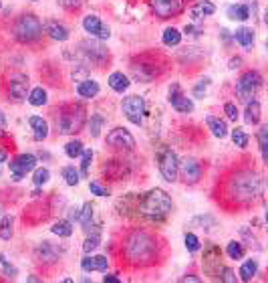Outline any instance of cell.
Here are the masks:
<instances>
[{
	"instance_id": "6da1fadb",
	"label": "cell",
	"mask_w": 268,
	"mask_h": 283,
	"mask_svg": "<svg viewBox=\"0 0 268 283\" xmlns=\"http://www.w3.org/2000/svg\"><path fill=\"white\" fill-rule=\"evenodd\" d=\"M262 178L260 174L248 168H240L232 172L224 184V199L232 204H248L262 194Z\"/></svg>"
},
{
	"instance_id": "7a4b0ae2",
	"label": "cell",
	"mask_w": 268,
	"mask_h": 283,
	"mask_svg": "<svg viewBox=\"0 0 268 283\" xmlns=\"http://www.w3.org/2000/svg\"><path fill=\"white\" fill-rule=\"evenodd\" d=\"M123 253H125L127 263L135 265V267H145V265H151L158 261L160 243H158V239L147 231H133L125 239Z\"/></svg>"
},
{
	"instance_id": "3957f363",
	"label": "cell",
	"mask_w": 268,
	"mask_h": 283,
	"mask_svg": "<svg viewBox=\"0 0 268 283\" xmlns=\"http://www.w3.org/2000/svg\"><path fill=\"white\" fill-rule=\"evenodd\" d=\"M139 212L147 219H166V216L171 212V199L169 194L162 188H153L149 190L145 197L139 201Z\"/></svg>"
},
{
	"instance_id": "277c9868",
	"label": "cell",
	"mask_w": 268,
	"mask_h": 283,
	"mask_svg": "<svg viewBox=\"0 0 268 283\" xmlns=\"http://www.w3.org/2000/svg\"><path fill=\"white\" fill-rule=\"evenodd\" d=\"M57 125L61 129V134H75L85 125V110L81 105H69L61 112Z\"/></svg>"
},
{
	"instance_id": "5b68a950",
	"label": "cell",
	"mask_w": 268,
	"mask_h": 283,
	"mask_svg": "<svg viewBox=\"0 0 268 283\" xmlns=\"http://www.w3.org/2000/svg\"><path fill=\"white\" fill-rule=\"evenodd\" d=\"M42 35V25L34 14H22L14 23V37L20 42H31L36 40Z\"/></svg>"
},
{
	"instance_id": "8992f818",
	"label": "cell",
	"mask_w": 268,
	"mask_h": 283,
	"mask_svg": "<svg viewBox=\"0 0 268 283\" xmlns=\"http://www.w3.org/2000/svg\"><path fill=\"white\" fill-rule=\"evenodd\" d=\"M260 85H262L260 73L258 71H246L238 79V83H236V95H238V99L244 101V103L252 101V97L260 89Z\"/></svg>"
},
{
	"instance_id": "52a82bcc",
	"label": "cell",
	"mask_w": 268,
	"mask_h": 283,
	"mask_svg": "<svg viewBox=\"0 0 268 283\" xmlns=\"http://www.w3.org/2000/svg\"><path fill=\"white\" fill-rule=\"evenodd\" d=\"M177 156H175V152L169 150V148H162L160 150V154H158V166H160V172H162V176L168 180V182H173L177 178Z\"/></svg>"
},
{
	"instance_id": "ba28073f",
	"label": "cell",
	"mask_w": 268,
	"mask_h": 283,
	"mask_svg": "<svg viewBox=\"0 0 268 283\" xmlns=\"http://www.w3.org/2000/svg\"><path fill=\"white\" fill-rule=\"evenodd\" d=\"M121 110H123L125 118H127L131 123L139 125L141 120H143V114H145V101H143V97H139V95H129V97L123 99Z\"/></svg>"
},
{
	"instance_id": "9c48e42d",
	"label": "cell",
	"mask_w": 268,
	"mask_h": 283,
	"mask_svg": "<svg viewBox=\"0 0 268 283\" xmlns=\"http://www.w3.org/2000/svg\"><path fill=\"white\" fill-rule=\"evenodd\" d=\"M8 166H10V172H12V178L16 182H20L22 178L27 176V172L36 168V158L33 154H20L14 160H10Z\"/></svg>"
},
{
	"instance_id": "30bf717a",
	"label": "cell",
	"mask_w": 268,
	"mask_h": 283,
	"mask_svg": "<svg viewBox=\"0 0 268 283\" xmlns=\"http://www.w3.org/2000/svg\"><path fill=\"white\" fill-rule=\"evenodd\" d=\"M151 6L160 18H171L184 10V0H151Z\"/></svg>"
},
{
	"instance_id": "8fae6325",
	"label": "cell",
	"mask_w": 268,
	"mask_h": 283,
	"mask_svg": "<svg viewBox=\"0 0 268 283\" xmlns=\"http://www.w3.org/2000/svg\"><path fill=\"white\" fill-rule=\"evenodd\" d=\"M107 144L113 146V148H119V150H133L135 140H133V136L125 127H115L113 132L107 134Z\"/></svg>"
},
{
	"instance_id": "7c38bea8",
	"label": "cell",
	"mask_w": 268,
	"mask_h": 283,
	"mask_svg": "<svg viewBox=\"0 0 268 283\" xmlns=\"http://www.w3.org/2000/svg\"><path fill=\"white\" fill-rule=\"evenodd\" d=\"M177 172H182L186 182L194 184L200 180V176H202V166H200V162L196 158H184L180 164H177Z\"/></svg>"
},
{
	"instance_id": "4fadbf2b",
	"label": "cell",
	"mask_w": 268,
	"mask_h": 283,
	"mask_svg": "<svg viewBox=\"0 0 268 283\" xmlns=\"http://www.w3.org/2000/svg\"><path fill=\"white\" fill-rule=\"evenodd\" d=\"M169 103L173 110H177L180 114H192L194 112V101L190 97H186L182 91H180V87L177 85H171V89H169Z\"/></svg>"
},
{
	"instance_id": "5bb4252c",
	"label": "cell",
	"mask_w": 268,
	"mask_h": 283,
	"mask_svg": "<svg viewBox=\"0 0 268 283\" xmlns=\"http://www.w3.org/2000/svg\"><path fill=\"white\" fill-rule=\"evenodd\" d=\"M8 91H10V95H12L14 99H25L27 93H29V77H27V75H20V73L10 75Z\"/></svg>"
},
{
	"instance_id": "9a60e30c",
	"label": "cell",
	"mask_w": 268,
	"mask_h": 283,
	"mask_svg": "<svg viewBox=\"0 0 268 283\" xmlns=\"http://www.w3.org/2000/svg\"><path fill=\"white\" fill-rule=\"evenodd\" d=\"M220 259H222L220 249H218L216 245L208 243V245H206V251H204V269H206L208 273L220 271V269H222V267H220Z\"/></svg>"
},
{
	"instance_id": "2e32d148",
	"label": "cell",
	"mask_w": 268,
	"mask_h": 283,
	"mask_svg": "<svg viewBox=\"0 0 268 283\" xmlns=\"http://www.w3.org/2000/svg\"><path fill=\"white\" fill-rule=\"evenodd\" d=\"M81 267H83V271H101V273H105L107 271V267H109V261H107V257H103V255H95V257H85L83 261H81Z\"/></svg>"
},
{
	"instance_id": "e0dca14e",
	"label": "cell",
	"mask_w": 268,
	"mask_h": 283,
	"mask_svg": "<svg viewBox=\"0 0 268 283\" xmlns=\"http://www.w3.org/2000/svg\"><path fill=\"white\" fill-rule=\"evenodd\" d=\"M44 33L55 40H67L69 39V29L63 27L61 23H57V20H49V23L44 25Z\"/></svg>"
},
{
	"instance_id": "ac0fdd59",
	"label": "cell",
	"mask_w": 268,
	"mask_h": 283,
	"mask_svg": "<svg viewBox=\"0 0 268 283\" xmlns=\"http://www.w3.org/2000/svg\"><path fill=\"white\" fill-rule=\"evenodd\" d=\"M131 67H133V75H135L139 81H143V83L151 81L155 75H158V69H155L151 63H143V65H131Z\"/></svg>"
},
{
	"instance_id": "d6986e66",
	"label": "cell",
	"mask_w": 268,
	"mask_h": 283,
	"mask_svg": "<svg viewBox=\"0 0 268 283\" xmlns=\"http://www.w3.org/2000/svg\"><path fill=\"white\" fill-rule=\"evenodd\" d=\"M107 83H109L111 89L117 91V93H123V91H127V89H129V79H127V75H123L121 71L111 73V75H109V79H107Z\"/></svg>"
},
{
	"instance_id": "ffe728a7",
	"label": "cell",
	"mask_w": 268,
	"mask_h": 283,
	"mask_svg": "<svg viewBox=\"0 0 268 283\" xmlns=\"http://www.w3.org/2000/svg\"><path fill=\"white\" fill-rule=\"evenodd\" d=\"M77 93L85 99H91L99 93V83L93 81V79H83L79 85H77Z\"/></svg>"
},
{
	"instance_id": "44dd1931",
	"label": "cell",
	"mask_w": 268,
	"mask_h": 283,
	"mask_svg": "<svg viewBox=\"0 0 268 283\" xmlns=\"http://www.w3.org/2000/svg\"><path fill=\"white\" fill-rule=\"evenodd\" d=\"M29 123H31V127L34 129V140H36V142H42L44 138L49 136V125H47V121H44L42 118L33 116V118L29 120Z\"/></svg>"
},
{
	"instance_id": "7402d4cb",
	"label": "cell",
	"mask_w": 268,
	"mask_h": 283,
	"mask_svg": "<svg viewBox=\"0 0 268 283\" xmlns=\"http://www.w3.org/2000/svg\"><path fill=\"white\" fill-rule=\"evenodd\" d=\"M83 29L89 33V35H93V37H101V31H103V23L99 20V16H95V14H89V16H85V20H83Z\"/></svg>"
},
{
	"instance_id": "603a6c76",
	"label": "cell",
	"mask_w": 268,
	"mask_h": 283,
	"mask_svg": "<svg viewBox=\"0 0 268 283\" xmlns=\"http://www.w3.org/2000/svg\"><path fill=\"white\" fill-rule=\"evenodd\" d=\"M206 123H208L210 132H212L216 138H226V136H228V127H226V121H222L220 118H214V116H210V118H206Z\"/></svg>"
},
{
	"instance_id": "cb8c5ba5",
	"label": "cell",
	"mask_w": 268,
	"mask_h": 283,
	"mask_svg": "<svg viewBox=\"0 0 268 283\" xmlns=\"http://www.w3.org/2000/svg\"><path fill=\"white\" fill-rule=\"evenodd\" d=\"M81 47H85V53L91 57V61H99V63H101V61L107 57V51L99 45V42H83Z\"/></svg>"
},
{
	"instance_id": "d4e9b609",
	"label": "cell",
	"mask_w": 268,
	"mask_h": 283,
	"mask_svg": "<svg viewBox=\"0 0 268 283\" xmlns=\"http://www.w3.org/2000/svg\"><path fill=\"white\" fill-rule=\"evenodd\" d=\"M192 16L194 18H204V16H210L216 12V6L212 2H208V0H204V2H198L196 6H192Z\"/></svg>"
},
{
	"instance_id": "484cf974",
	"label": "cell",
	"mask_w": 268,
	"mask_h": 283,
	"mask_svg": "<svg viewBox=\"0 0 268 283\" xmlns=\"http://www.w3.org/2000/svg\"><path fill=\"white\" fill-rule=\"evenodd\" d=\"M36 257H38V261H57V251L51 247V243L49 241H42L38 247H36Z\"/></svg>"
},
{
	"instance_id": "4316f807",
	"label": "cell",
	"mask_w": 268,
	"mask_h": 283,
	"mask_svg": "<svg viewBox=\"0 0 268 283\" xmlns=\"http://www.w3.org/2000/svg\"><path fill=\"white\" fill-rule=\"evenodd\" d=\"M234 39L240 42L242 47H252V42H254V31L248 29V27H242L234 33Z\"/></svg>"
},
{
	"instance_id": "83f0119b",
	"label": "cell",
	"mask_w": 268,
	"mask_h": 283,
	"mask_svg": "<svg viewBox=\"0 0 268 283\" xmlns=\"http://www.w3.org/2000/svg\"><path fill=\"white\" fill-rule=\"evenodd\" d=\"M244 120H246V123H258L260 121V103L258 101H248L246 103V116H244Z\"/></svg>"
},
{
	"instance_id": "f1b7e54d",
	"label": "cell",
	"mask_w": 268,
	"mask_h": 283,
	"mask_svg": "<svg viewBox=\"0 0 268 283\" xmlns=\"http://www.w3.org/2000/svg\"><path fill=\"white\" fill-rule=\"evenodd\" d=\"M228 16L232 20H246L250 18V8L246 4H232L228 6Z\"/></svg>"
},
{
	"instance_id": "f546056e",
	"label": "cell",
	"mask_w": 268,
	"mask_h": 283,
	"mask_svg": "<svg viewBox=\"0 0 268 283\" xmlns=\"http://www.w3.org/2000/svg\"><path fill=\"white\" fill-rule=\"evenodd\" d=\"M256 271H258V263H256L254 259H248L246 263L240 267V279L242 281H250L256 275Z\"/></svg>"
},
{
	"instance_id": "4dcf8cb0",
	"label": "cell",
	"mask_w": 268,
	"mask_h": 283,
	"mask_svg": "<svg viewBox=\"0 0 268 283\" xmlns=\"http://www.w3.org/2000/svg\"><path fill=\"white\" fill-rule=\"evenodd\" d=\"M164 45H168V47H175V45H180V40H182V33L177 31V29H166L164 31Z\"/></svg>"
},
{
	"instance_id": "1f68e13d",
	"label": "cell",
	"mask_w": 268,
	"mask_h": 283,
	"mask_svg": "<svg viewBox=\"0 0 268 283\" xmlns=\"http://www.w3.org/2000/svg\"><path fill=\"white\" fill-rule=\"evenodd\" d=\"M29 103L34 105V107H40L47 103V91L42 89V87H34V89L29 93Z\"/></svg>"
},
{
	"instance_id": "d6a6232c",
	"label": "cell",
	"mask_w": 268,
	"mask_h": 283,
	"mask_svg": "<svg viewBox=\"0 0 268 283\" xmlns=\"http://www.w3.org/2000/svg\"><path fill=\"white\" fill-rule=\"evenodd\" d=\"M63 178L69 186H77L81 180V174H79V170H75V166H67V168H63Z\"/></svg>"
},
{
	"instance_id": "836d02e7",
	"label": "cell",
	"mask_w": 268,
	"mask_h": 283,
	"mask_svg": "<svg viewBox=\"0 0 268 283\" xmlns=\"http://www.w3.org/2000/svg\"><path fill=\"white\" fill-rule=\"evenodd\" d=\"M53 235H59V237H71L73 235V227H71V221H59L51 227Z\"/></svg>"
},
{
	"instance_id": "e575fe53",
	"label": "cell",
	"mask_w": 268,
	"mask_h": 283,
	"mask_svg": "<svg viewBox=\"0 0 268 283\" xmlns=\"http://www.w3.org/2000/svg\"><path fill=\"white\" fill-rule=\"evenodd\" d=\"M12 223H14V219H12L10 214L2 216V221H0V239L8 241V239L12 237Z\"/></svg>"
},
{
	"instance_id": "d590c367",
	"label": "cell",
	"mask_w": 268,
	"mask_h": 283,
	"mask_svg": "<svg viewBox=\"0 0 268 283\" xmlns=\"http://www.w3.org/2000/svg\"><path fill=\"white\" fill-rule=\"evenodd\" d=\"M258 144H260V152H262V158L268 160V127L262 125L258 129Z\"/></svg>"
},
{
	"instance_id": "8d00e7d4",
	"label": "cell",
	"mask_w": 268,
	"mask_h": 283,
	"mask_svg": "<svg viewBox=\"0 0 268 283\" xmlns=\"http://www.w3.org/2000/svg\"><path fill=\"white\" fill-rule=\"evenodd\" d=\"M91 219H93V204L91 202H87L83 206V210H79V223L83 225V229L87 225H91Z\"/></svg>"
},
{
	"instance_id": "74e56055",
	"label": "cell",
	"mask_w": 268,
	"mask_h": 283,
	"mask_svg": "<svg viewBox=\"0 0 268 283\" xmlns=\"http://www.w3.org/2000/svg\"><path fill=\"white\" fill-rule=\"evenodd\" d=\"M65 152H67V156H69V158H77V156H81V152H83V142H79V140H71L69 144L65 146Z\"/></svg>"
},
{
	"instance_id": "f35d334b",
	"label": "cell",
	"mask_w": 268,
	"mask_h": 283,
	"mask_svg": "<svg viewBox=\"0 0 268 283\" xmlns=\"http://www.w3.org/2000/svg\"><path fill=\"white\" fill-rule=\"evenodd\" d=\"M81 156H83V162H81V176H87L89 174V166H91L93 162V150H83L81 152Z\"/></svg>"
},
{
	"instance_id": "ab89813d",
	"label": "cell",
	"mask_w": 268,
	"mask_h": 283,
	"mask_svg": "<svg viewBox=\"0 0 268 283\" xmlns=\"http://www.w3.org/2000/svg\"><path fill=\"white\" fill-rule=\"evenodd\" d=\"M226 253H228L230 259H242L244 257V247L238 241H230L228 247H226Z\"/></svg>"
},
{
	"instance_id": "60d3db41",
	"label": "cell",
	"mask_w": 268,
	"mask_h": 283,
	"mask_svg": "<svg viewBox=\"0 0 268 283\" xmlns=\"http://www.w3.org/2000/svg\"><path fill=\"white\" fill-rule=\"evenodd\" d=\"M184 243H186V249L188 251H192V253H196V251H200V239L194 235V233H186V237H184Z\"/></svg>"
},
{
	"instance_id": "b9f144b4",
	"label": "cell",
	"mask_w": 268,
	"mask_h": 283,
	"mask_svg": "<svg viewBox=\"0 0 268 283\" xmlns=\"http://www.w3.org/2000/svg\"><path fill=\"white\" fill-rule=\"evenodd\" d=\"M51 178V172L47 168H36L34 170V184L36 186H42V184H47Z\"/></svg>"
},
{
	"instance_id": "7bdbcfd3",
	"label": "cell",
	"mask_w": 268,
	"mask_h": 283,
	"mask_svg": "<svg viewBox=\"0 0 268 283\" xmlns=\"http://www.w3.org/2000/svg\"><path fill=\"white\" fill-rule=\"evenodd\" d=\"M232 142L238 146V148H246L248 146V136L242 132V129H234L232 132Z\"/></svg>"
},
{
	"instance_id": "ee69618b",
	"label": "cell",
	"mask_w": 268,
	"mask_h": 283,
	"mask_svg": "<svg viewBox=\"0 0 268 283\" xmlns=\"http://www.w3.org/2000/svg\"><path fill=\"white\" fill-rule=\"evenodd\" d=\"M99 247V235H91V237H87V241L83 243V251L85 253H91Z\"/></svg>"
},
{
	"instance_id": "f6af8a7d",
	"label": "cell",
	"mask_w": 268,
	"mask_h": 283,
	"mask_svg": "<svg viewBox=\"0 0 268 283\" xmlns=\"http://www.w3.org/2000/svg\"><path fill=\"white\" fill-rule=\"evenodd\" d=\"M208 87H210V79L206 77V79H202L196 87H194V95L196 97H204L206 95V91H208Z\"/></svg>"
},
{
	"instance_id": "bcb514c9",
	"label": "cell",
	"mask_w": 268,
	"mask_h": 283,
	"mask_svg": "<svg viewBox=\"0 0 268 283\" xmlns=\"http://www.w3.org/2000/svg\"><path fill=\"white\" fill-rule=\"evenodd\" d=\"M101 125H103V118L101 116H93L91 118V136L97 138L101 134Z\"/></svg>"
},
{
	"instance_id": "7dc6e473",
	"label": "cell",
	"mask_w": 268,
	"mask_h": 283,
	"mask_svg": "<svg viewBox=\"0 0 268 283\" xmlns=\"http://www.w3.org/2000/svg\"><path fill=\"white\" fill-rule=\"evenodd\" d=\"M89 190H91L93 194H97V197H107V188L105 186H101L99 182H91V184H89Z\"/></svg>"
},
{
	"instance_id": "c3c4849f",
	"label": "cell",
	"mask_w": 268,
	"mask_h": 283,
	"mask_svg": "<svg viewBox=\"0 0 268 283\" xmlns=\"http://www.w3.org/2000/svg\"><path fill=\"white\" fill-rule=\"evenodd\" d=\"M224 112H226L228 120H232V121L238 120V107H236L234 103H226V105H224Z\"/></svg>"
},
{
	"instance_id": "681fc988",
	"label": "cell",
	"mask_w": 268,
	"mask_h": 283,
	"mask_svg": "<svg viewBox=\"0 0 268 283\" xmlns=\"http://www.w3.org/2000/svg\"><path fill=\"white\" fill-rule=\"evenodd\" d=\"M220 271H222V275H220V279H222V281H228V283L236 281V275H234V271H232V269L224 267V269H220Z\"/></svg>"
},
{
	"instance_id": "f907efd6",
	"label": "cell",
	"mask_w": 268,
	"mask_h": 283,
	"mask_svg": "<svg viewBox=\"0 0 268 283\" xmlns=\"http://www.w3.org/2000/svg\"><path fill=\"white\" fill-rule=\"evenodd\" d=\"M16 273H18V271H16V267H12L10 263H6V265H4V275H8V277H14Z\"/></svg>"
},
{
	"instance_id": "816d5d0a",
	"label": "cell",
	"mask_w": 268,
	"mask_h": 283,
	"mask_svg": "<svg viewBox=\"0 0 268 283\" xmlns=\"http://www.w3.org/2000/svg\"><path fill=\"white\" fill-rule=\"evenodd\" d=\"M69 221H79V208H77V206L71 208V212H69Z\"/></svg>"
},
{
	"instance_id": "f5cc1de1",
	"label": "cell",
	"mask_w": 268,
	"mask_h": 283,
	"mask_svg": "<svg viewBox=\"0 0 268 283\" xmlns=\"http://www.w3.org/2000/svg\"><path fill=\"white\" fill-rule=\"evenodd\" d=\"M103 281H105V283H119V277H115V275H105Z\"/></svg>"
},
{
	"instance_id": "db71d44e",
	"label": "cell",
	"mask_w": 268,
	"mask_h": 283,
	"mask_svg": "<svg viewBox=\"0 0 268 283\" xmlns=\"http://www.w3.org/2000/svg\"><path fill=\"white\" fill-rule=\"evenodd\" d=\"M4 127H6V118L2 112H0V129H4Z\"/></svg>"
},
{
	"instance_id": "11a10c76",
	"label": "cell",
	"mask_w": 268,
	"mask_h": 283,
	"mask_svg": "<svg viewBox=\"0 0 268 283\" xmlns=\"http://www.w3.org/2000/svg\"><path fill=\"white\" fill-rule=\"evenodd\" d=\"M236 67H240V59H232L230 61V69H236Z\"/></svg>"
},
{
	"instance_id": "9f6ffc18",
	"label": "cell",
	"mask_w": 268,
	"mask_h": 283,
	"mask_svg": "<svg viewBox=\"0 0 268 283\" xmlns=\"http://www.w3.org/2000/svg\"><path fill=\"white\" fill-rule=\"evenodd\" d=\"M2 162H6V152L0 150V164H2Z\"/></svg>"
},
{
	"instance_id": "6f0895ef",
	"label": "cell",
	"mask_w": 268,
	"mask_h": 283,
	"mask_svg": "<svg viewBox=\"0 0 268 283\" xmlns=\"http://www.w3.org/2000/svg\"><path fill=\"white\" fill-rule=\"evenodd\" d=\"M182 281H194V283H198L200 279H198V277H192V275H188V277H184Z\"/></svg>"
},
{
	"instance_id": "680465c9",
	"label": "cell",
	"mask_w": 268,
	"mask_h": 283,
	"mask_svg": "<svg viewBox=\"0 0 268 283\" xmlns=\"http://www.w3.org/2000/svg\"><path fill=\"white\" fill-rule=\"evenodd\" d=\"M0 6H2V4H0Z\"/></svg>"
},
{
	"instance_id": "91938a15",
	"label": "cell",
	"mask_w": 268,
	"mask_h": 283,
	"mask_svg": "<svg viewBox=\"0 0 268 283\" xmlns=\"http://www.w3.org/2000/svg\"><path fill=\"white\" fill-rule=\"evenodd\" d=\"M0 212H2V210H0Z\"/></svg>"
}]
</instances>
